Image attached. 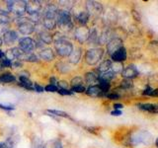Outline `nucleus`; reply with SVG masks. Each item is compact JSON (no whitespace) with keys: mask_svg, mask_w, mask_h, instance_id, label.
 Listing matches in <instances>:
<instances>
[{"mask_svg":"<svg viewBox=\"0 0 158 148\" xmlns=\"http://www.w3.org/2000/svg\"><path fill=\"white\" fill-rule=\"evenodd\" d=\"M54 47H56V51L57 52L58 56H69L71 54L73 51V46L70 42L66 41L65 39H59L58 41H56L54 43Z\"/></svg>","mask_w":158,"mask_h":148,"instance_id":"obj_1","label":"nucleus"},{"mask_svg":"<svg viewBox=\"0 0 158 148\" xmlns=\"http://www.w3.org/2000/svg\"><path fill=\"white\" fill-rule=\"evenodd\" d=\"M131 141L135 145H138V144L149 145L152 142V135L147 130H140L135 133L131 136Z\"/></svg>","mask_w":158,"mask_h":148,"instance_id":"obj_2","label":"nucleus"},{"mask_svg":"<svg viewBox=\"0 0 158 148\" xmlns=\"http://www.w3.org/2000/svg\"><path fill=\"white\" fill-rule=\"evenodd\" d=\"M56 25L63 29H71L72 28V21L71 16L66 10H60L57 12L56 15Z\"/></svg>","mask_w":158,"mask_h":148,"instance_id":"obj_3","label":"nucleus"},{"mask_svg":"<svg viewBox=\"0 0 158 148\" xmlns=\"http://www.w3.org/2000/svg\"><path fill=\"white\" fill-rule=\"evenodd\" d=\"M104 56V51L102 48H92L89 49L85 54V61L89 65H95L100 61Z\"/></svg>","mask_w":158,"mask_h":148,"instance_id":"obj_4","label":"nucleus"},{"mask_svg":"<svg viewBox=\"0 0 158 148\" xmlns=\"http://www.w3.org/2000/svg\"><path fill=\"white\" fill-rule=\"evenodd\" d=\"M8 8L10 12L14 13L15 15L21 16L26 12L27 2L25 1H8Z\"/></svg>","mask_w":158,"mask_h":148,"instance_id":"obj_5","label":"nucleus"},{"mask_svg":"<svg viewBox=\"0 0 158 148\" xmlns=\"http://www.w3.org/2000/svg\"><path fill=\"white\" fill-rule=\"evenodd\" d=\"M20 49L24 53H30L34 51V48L36 47V43L34 42V39L31 38H23L20 39L19 42Z\"/></svg>","mask_w":158,"mask_h":148,"instance_id":"obj_6","label":"nucleus"},{"mask_svg":"<svg viewBox=\"0 0 158 148\" xmlns=\"http://www.w3.org/2000/svg\"><path fill=\"white\" fill-rule=\"evenodd\" d=\"M18 28L23 35H30L35 31V24L32 23L29 19H24V21L19 22Z\"/></svg>","mask_w":158,"mask_h":148,"instance_id":"obj_7","label":"nucleus"},{"mask_svg":"<svg viewBox=\"0 0 158 148\" xmlns=\"http://www.w3.org/2000/svg\"><path fill=\"white\" fill-rule=\"evenodd\" d=\"M86 8H87V13L94 15V16H98L103 12V7L102 5L99 2L95 1H88L86 4Z\"/></svg>","mask_w":158,"mask_h":148,"instance_id":"obj_8","label":"nucleus"},{"mask_svg":"<svg viewBox=\"0 0 158 148\" xmlns=\"http://www.w3.org/2000/svg\"><path fill=\"white\" fill-rule=\"evenodd\" d=\"M121 47H123V42L121 39H118V38L112 39L107 44L108 52H109V54H111V56L115 51H117L118 49H120Z\"/></svg>","mask_w":158,"mask_h":148,"instance_id":"obj_9","label":"nucleus"},{"mask_svg":"<svg viewBox=\"0 0 158 148\" xmlns=\"http://www.w3.org/2000/svg\"><path fill=\"white\" fill-rule=\"evenodd\" d=\"M89 33L90 31L85 27V26H81L76 29L75 31V39L78 42L80 43H84L85 41H87L89 38Z\"/></svg>","mask_w":158,"mask_h":148,"instance_id":"obj_10","label":"nucleus"},{"mask_svg":"<svg viewBox=\"0 0 158 148\" xmlns=\"http://www.w3.org/2000/svg\"><path fill=\"white\" fill-rule=\"evenodd\" d=\"M42 9V4L40 1H30L27 3L26 11L29 13V15L39 14Z\"/></svg>","mask_w":158,"mask_h":148,"instance_id":"obj_11","label":"nucleus"},{"mask_svg":"<svg viewBox=\"0 0 158 148\" xmlns=\"http://www.w3.org/2000/svg\"><path fill=\"white\" fill-rule=\"evenodd\" d=\"M112 59L115 62H123V60H126L127 58V51L125 47H121L120 49H118L117 51L114 52L111 56Z\"/></svg>","mask_w":158,"mask_h":148,"instance_id":"obj_12","label":"nucleus"},{"mask_svg":"<svg viewBox=\"0 0 158 148\" xmlns=\"http://www.w3.org/2000/svg\"><path fill=\"white\" fill-rule=\"evenodd\" d=\"M122 74L126 79H131V78H135L138 75V71L135 68V66L130 65V66H127V68L123 69Z\"/></svg>","mask_w":158,"mask_h":148,"instance_id":"obj_13","label":"nucleus"},{"mask_svg":"<svg viewBox=\"0 0 158 148\" xmlns=\"http://www.w3.org/2000/svg\"><path fill=\"white\" fill-rule=\"evenodd\" d=\"M23 51L20 49V47H14L7 51V52L5 53V56H6L7 59H9L10 61H12V59H18L20 58V56H22Z\"/></svg>","mask_w":158,"mask_h":148,"instance_id":"obj_14","label":"nucleus"},{"mask_svg":"<svg viewBox=\"0 0 158 148\" xmlns=\"http://www.w3.org/2000/svg\"><path fill=\"white\" fill-rule=\"evenodd\" d=\"M18 39V34L15 31H7L3 34V42L5 44H11Z\"/></svg>","mask_w":158,"mask_h":148,"instance_id":"obj_15","label":"nucleus"},{"mask_svg":"<svg viewBox=\"0 0 158 148\" xmlns=\"http://www.w3.org/2000/svg\"><path fill=\"white\" fill-rule=\"evenodd\" d=\"M137 106L140 110L145 111L147 113H158V105H156V104H139Z\"/></svg>","mask_w":158,"mask_h":148,"instance_id":"obj_16","label":"nucleus"},{"mask_svg":"<svg viewBox=\"0 0 158 148\" xmlns=\"http://www.w3.org/2000/svg\"><path fill=\"white\" fill-rule=\"evenodd\" d=\"M81 57V48H75L73 49L71 54L69 56V61L73 64H76L79 62Z\"/></svg>","mask_w":158,"mask_h":148,"instance_id":"obj_17","label":"nucleus"},{"mask_svg":"<svg viewBox=\"0 0 158 148\" xmlns=\"http://www.w3.org/2000/svg\"><path fill=\"white\" fill-rule=\"evenodd\" d=\"M40 56H41L42 59H44V60H46V61H52L54 57L52 51L49 48L43 49V51L40 52Z\"/></svg>","mask_w":158,"mask_h":148,"instance_id":"obj_18","label":"nucleus"},{"mask_svg":"<svg viewBox=\"0 0 158 148\" xmlns=\"http://www.w3.org/2000/svg\"><path fill=\"white\" fill-rule=\"evenodd\" d=\"M44 148H62V144H61L60 139L54 138V139L48 141L46 144L44 145Z\"/></svg>","mask_w":158,"mask_h":148,"instance_id":"obj_19","label":"nucleus"},{"mask_svg":"<svg viewBox=\"0 0 158 148\" xmlns=\"http://www.w3.org/2000/svg\"><path fill=\"white\" fill-rule=\"evenodd\" d=\"M44 26L48 30H53L56 26V19L44 17Z\"/></svg>","mask_w":158,"mask_h":148,"instance_id":"obj_20","label":"nucleus"},{"mask_svg":"<svg viewBox=\"0 0 158 148\" xmlns=\"http://www.w3.org/2000/svg\"><path fill=\"white\" fill-rule=\"evenodd\" d=\"M87 94L89 96H92V97H97V96H100L101 95V89L98 85H93V86H90L88 89H87Z\"/></svg>","mask_w":158,"mask_h":148,"instance_id":"obj_21","label":"nucleus"},{"mask_svg":"<svg viewBox=\"0 0 158 148\" xmlns=\"http://www.w3.org/2000/svg\"><path fill=\"white\" fill-rule=\"evenodd\" d=\"M85 80L88 84L93 86V84H95L99 81V77L94 72H88L85 75Z\"/></svg>","mask_w":158,"mask_h":148,"instance_id":"obj_22","label":"nucleus"},{"mask_svg":"<svg viewBox=\"0 0 158 148\" xmlns=\"http://www.w3.org/2000/svg\"><path fill=\"white\" fill-rule=\"evenodd\" d=\"M77 21L79 24H81L82 26H85L88 22V19H89V14L87 12H81L77 15Z\"/></svg>","mask_w":158,"mask_h":148,"instance_id":"obj_23","label":"nucleus"},{"mask_svg":"<svg viewBox=\"0 0 158 148\" xmlns=\"http://www.w3.org/2000/svg\"><path fill=\"white\" fill-rule=\"evenodd\" d=\"M20 82H21V86H23L24 88L29 89V90H33V89H34L33 83L29 80V78L27 76H21V77H20Z\"/></svg>","mask_w":158,"mask_h":148,"instance_id":"obj_24","label":"nucleus"},{"mask_svg":"<svg viewBox=\"0 0 158 148\" xmlns=\"http://www.w3.org/2000/svg\"><path fill=\"white\" fill-rule=\"evenodd\" d=\"M111 67H112V62L110 60H105L99 65L98 70L102 73H105V72H108L109 70H110Z\"/></svg>","mask_w":158,"mask_h":148,"instance_id":"obj_25","label":"nucleus"},{"mask_svg":"<svg viewBox=\"0 0 158 148\" xmlns=\"http://www.w3.org/2000/svg\"><path fill=\"white\" fill-rule=\"evenodd\" d=\"M20 58L23 59V60H26V61H31V62H36L38 61V57L37 56H35L32 52L30 53H22V56H20Z\"/></svg>","mask_w":158,"mask_h":148,"instance_id":"obj_26","label":"nucleus"},{"mask_svg":"<svg viewBox=\"0 0 158 148\" xmlns=\"http://www.w3.org/2000/svg\"><path fill=\"white\" fill-rule=\"evenodd\" d=\"M40 39H42V42L44 43H52V39L53 38L49 35L48 33L47 32H42L41 34H40Z\"/></svg>","mask_w":158,"mask_h":148,"instance_id":"obj_27","label":"nucleus"},{"mask_svg":"<svg viewBox=\"0 0 158 148\" xmlns=\"http://www.w3.org/2000/svg\"><path fill=\"white\" fill-rule=\"evenodd\" d=\"M15 81V76H13L12 74L6 73V74H2L0 76V83H10Z\"/></svg>","mask_w":158,"mask_h":148,"instance_id":"obj_28","label":"nucleus"},{"mask_svg":"<svg viewBox=\"0 0 158 148\" xmlns=\"http://www.w3.org/2000/svg\"><path fill=\"white\" fill-rule=\"evenodd\" d=\"M115 77V73L112 72V71H108L103 73L102 75L99 77V80H102V81H107V82H110L112 79H114Z\"/></svg>","mask_w":158,"mask_h":148,"instance_id":"obj_29","label":"nucleus"},{"mask_svg":"<svg viewBox=\"0 0 158 148\" xmlns=\"http://www.w3.org/2000/svg\"><path fill=\"white\" fill-rule=\"evenodd\" d=\"M89 42L92 43H99V36L97 34V30L96 29H92L90 33H89Z\"/></svg>","mask_w":158,"mask_h":148,"instance_id":"obj_30","label":"nucleus"},{"mask_svg":"<svg viewBox=\"0 0 158 148\" xmlns=\"http://www.w3.org/2000/svg\"><path fill=\"white\" fill-rule=\"evenodd\" d=\"M110 32H104L100 37H99V43H107L111 41V37H110Z\"/></svg>","mask_w":158,"mask_h":148,"instance_id":"obj_31","label":"nucleus"},{"mask_svg":"<svg viewBox=\"0 0 158 148\" xmlns=\"http://www.w3.org/2000/svg\"><path fill=\"white\" fill-rule=\"evenodd\" d=\"M32 148H44L43 140L38 136H35L32 140Z\"/></svg>","mask_w":158,"mask_h":148,"instance_id":"obj_32","label":"nucleus"},{"mask_svg":"<svg viewBox=\"0 0 158 148\" xmlns=\"http://www.w3.org/2000/svg\"><path fill=\"white\" fill-rule=\"evenodd\" d=\"M99 82H100V84H99V87H100V89H101V91L103 92V93H106V92H108L109 90H110V87H111V85H110V82H107V81H102V80H99Z\"/></svg>","mask_w":158,"mask_h":148,"instance_id":"obj_33","label":"nucleus"},{"mask_svg":"<svg viewBox=\"0 0 158 148\" xmlns=\"http://www.w3.org/2000/svg\"><path fill=\"white\" fill-rule=\"evenodd\" d=\"M112 72L114 73H118V72H123V65H122V62H115V63H112Z\"/></svg>","mask_w":158,"mask_h":148,"instance_id":"obj_34","label":"nucleus"},{"mask_svg":"<svg viewBox=\"0 0 158 148\" xmlns=\"http://www.w3.org/2000/svg\"><path fill=\"white\" fill-rule=\"evenodd\" d=\"M48 113H52V115H56L58 117H69V116L66 113H64L62 111H57V110H48Z\"/></svg>","mask_w":158,"mask_h":148,"instance_id":"obj_35","label":"nucleus"},{"mask_svg":"<svg viewBox=\"0 0 158 148\" xmlns=\"http://www.w3.org/2000/svg\"><path fill=\"white\" fill-rule=\"evenodd\" d=\"M10 20V17L7 12L5 11H0V22L2 23H7Z\"/></svg>","mask_w":158,"mask_h":148,"instance_id":"obj_36","label":"nucleus"},{"mask_svg":"<svg viewBox=\"0 0 158 148\" xmlns=\"http://www.w3.org/2000/svg\"><path fill=\"white\" fill-rule=\"evenodd\" d=\"M82 78L80 77H75V78H73L72 80H71V85L72 87H75V86H81L82 85Z\"/></svg>","mask_w":158,"mask_h":148,"instance_id":"obj_37","label":"nucleus"},{"mask_svg":"<svg viewBox=\"0 0 158 148\" xmlns=\"http://www.w3.org/2000/svg\"><path fill=\"white\" fill-rule=\"evenodd\" d=\"M57 66H60V67H57V69L60 72H67L69 70V68L67 66V64L65 63H63V62H60V63H58L57 64Z\"/></svg>","mask_w":158,"mask_h":148,"instance_id":"obj_38","label":"nucleus"},{"mask_svg":"<svg viewBox=\"0 0 158 148\" xmlns=\"http://www.w3.org/2000/svg\"><path fill=\"white\" fill-rule=\"evenodd\" d=\"M9 25L8 23H2L0 22V34H5L8 31Z\"/></svg>","mask_w":158,"mask_h":148,"instance_id":"obj_39","label":"nucleus"},{"mask_svg":"<svg viewBox=\"0 0 158 148\" xmlns=\"http://www.w3.org/2000/svg\"><path fill=\"white\" fill-rule=\"evenodd\" d=\"M85 91V87L83 85L81 86H75V87H72L71 88V92H76V93H82Z\"/></svg>","mask_w":158,"mask_h":148,"instance_id":"obj_40","label":"nucleus"},{"mask_svg":"<svg viewBox=\"0 0 158 148\" xmlns=\"http://www.w3.org/2000/svg\"><path fill=\"white\" fill-rule=\"evenodd\" d=\"M1 66L2 67H10L12 66V61H10L7 58H3L1 60Z\"/></svg>","mask_w":158,"mask_h":148,"instance_id":"obj_41","label":"nucleus"},{"mask_svg":"<svg viewBox=\"0 0 158 148\" xmlns=\"http://www.w3.org/2000/svg\"><path fill=\"white\" fill-rule=\"evenodd\" d=\"M46 91L47 92H56L57 91V87L56 85H52V84H49V85L46 86Z\"/></svg>","mask_w":158,"mask_h":148,"instance_id":"obj_42","label":"nucleus"},{"mask_svg":"<svg viewBox=\"0 0 158 148\" xmlns=\"http://www.w3.org/2000/svg\"><path fill=\"white\" fill-rule=\"evenodd\" d=\"M122 87L126 88V89L131 88V87H132V83H131V81L128 80V79H127V80H123L122 82Z\"/></svg>","mask_w":158,"mask_h":148,"instance_id":"obj_43","label":"nucleus"},{"mask_svg":"<svg viewBox=\"0 0 158 148\" xmlns=\"http://www.w3.org/2000/svg\"><path fill=\"white\" fill-rule=\"evenodd\" d=\"M58 93L60 94V95H63V96H68V95H71L72 94L71 91H68V89H59Z\"/></svg>","mask_w":158,"mask_h":148,"instance_id":"obj_44","label":"nucleus"},{"mask_svg":"<svg viewBox=\"0 0 158 148\" xmlns=\"http://www.w3.org/2000/svg\"><path fill=\"white\" fill-rule=\"evenodd\" d=\"M107 98L111 99V100H118V99H120V95L116 93H112V94H108Z\"/></svg>","mask_w":158,"mask_h":148,"instance_id":"obj_45","label":"nucleus"},{"mask_svg":"<svg viewBox=\"0 0 158 148\" xmlns=\"http://www.w3.org/2000/svg\"><path fill=\"white\" fill-rule=\"evenodd\" d=\"M153 89L151 87H146V89L143 91V95H147V96H151Z\"/></svg>","mask_w":158,"mask_h":148,"instance_id":"obj_46","label":"nucleus"},{"mask_svg":"<svg viewBox=\"0 0 158 148\" xmlns=\"http://www.w3.org/2000/svg\"><path fill=\"white\" fill-rule=\"evenodd\" d=\"M58 85L60 86V89H67L68 87V83L65 81H59L58 82Z\"/></svg>","mask_w":158,"mask_h":148,"instance_id":"obj_47","label":"nucleus"},{"mask_svg":"<svg viewBox=\"0 0 158 148\" xmlns=\"http://www.w3.org/2000/svg\"><path fill=\"white\" fill-rule=\"evenodd\" d=\"M34 89L36 91H38V92H43L44 91V88L42 86H40L39 84H35V85H34Z\"/></svg>","mask_w":158,"mask_h":148,"instance_id":"obj_48","label":"nucleus"},{"mask_svg":"<svg viewBox=\"0 0 158 148\" xmlns=\"http://www.w3.org/2000/svg\"><path fill=\"white\" fill-rule=\"evenodd\" d=\"M0 108L3 109V110H13L14 109L13 106H5V105H0Z\"/></svg>","mask_w":158,"mask_h":148,"instance_id":"obj_49","label":"nucleus"},{"mask_svg":"<svg viewBox=\"0 0 158 148\" xmlns=\"http://www.w3.org/2000/svg\"><path fill=\"white\" fill-rule=\"evenodd\" d=\"M111 115H113V116H121L122 115V112L121 111H118V110H115V111H113L112 113H111Z\"/></svg>","mask_w":158,"mask_h":148,"instance_id":"obj_50","label":"nucleus"},{"mask_svg":"<svg viewBox=\"0 0 158 148\" xmlns=\"http://www.w3.org/2000/svg\"><path fill=\"white\" fill-rule=\"evenodd\" d=\"M114 108H115L116 110H121V109L123 108V106L122 104H115V105H114Z\"/></svg>","mask_w":158,"mask_h":148,"instance_id":"obj_51","label":"nucleus"},{"mask_svg":"<svg viewBox=\"0 0 158 148\" xmlns=\"http://www.w3.org/2000/svg\"><path fill=\"white\" fill-rule=\"evenodd\" d=\"M0 148H10V147L6 144V142H0Z\"/></svg>","mask_w":158,"mask_h":148,"instance_id":"obj_52","label":"nucleus"},{"mask_svg":"<svg viewBox=\"0 0 158 148\" xmlns=\"http://www.w3.org/2000/svg\"><path fill=\"white\" fill-rule=\"evenodd\" d=\"M151 96H153V97H157V96H158V89H155V90H154V89H153Z\"/></svg>","mask_w":158,"mask_h":148,"instance_id":"obj_53","label":"nucleus"},{"mask_svg":"<svg viewBox=\"0 0 158 148\" xmlns=\"http://www.w3.org/2000/svg\"><path fill=\"white\" fill-rule=\"evenodd\" d=\"M5 56V53L2 51H0V59H1V58H3Z\"/></svg>","mask_w":158,"mask_h":148,"instance_id":"obj_54","label":"nucleus"},{"mask_svg":"<svg viewBox=\"0 0 158 148\" xmlns=\"http://www.w3.org/2000/svg\"><path fill=\"white\" fill-rule=\"evenodd\" d=\"M155 144H156V147L158 148V138H157V139H156V142H155Z\"/></svg>","mask_w":158,"mask_h":148,"instance_id":"obj_55","label":"nucleus"},{"mask_svg":"<svg viewBox=\"0 0 158 148\" xmlns=\"http://www.w3.org/2000/svg\"><path fill=\"white\" fill-rule=\"evenodd\" d=\"M1 44H2V39L0 38V47H1Z\"/></svg>","mask_w":158,"mask_h":148,"instance_id":"obj_56","label":"nucleus"}]
</instances>
